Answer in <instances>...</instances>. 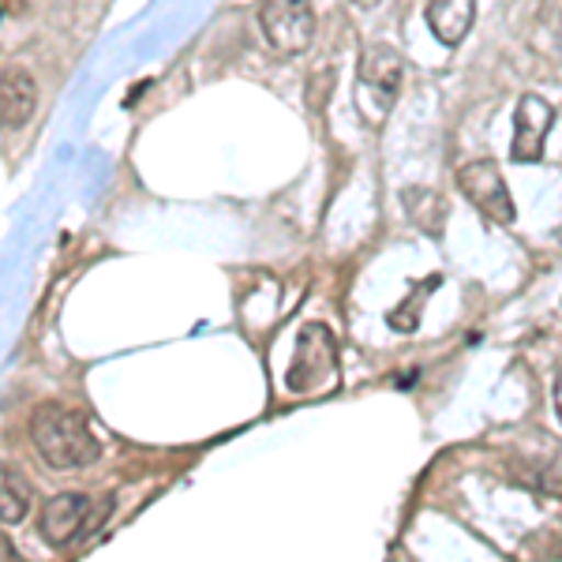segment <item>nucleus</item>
Masks as SVG:
<instances>
[{"instance_id":"obj_6","label":"nucleus","mask_w":562,"mask_h":562,"mask_svg":"<svg viewBox=\"0 0 562 562\" xmlns=\"http://www.w3.org/2000/svg\"><path fill=\"white\" fill-rule=\"evenodd\" d=\"M109 503H94L90 495H53L38 514V532L49 548H65L76 537H83L90 525L98 521V510H105Z\"/></svg>"},{"instance_id":"obj_1","label":"nucleus","mask_w":562,"mask_h":562,"mask_svg":"<svg viewBox=\"0 0 562 562\" xmlns=\"http://www.w3.org/2000/svg\"><path fill=\"white\" fill-rule=\"evenodd\" d=\"M31 439L53 469H83L98 458V439L90 431V420L65 402H45L31 416Z\"/></svg>"},{"instance_id":"obj_4","label":"nucleus","mask_w":562,"mask_h":562,"mask_svg":"<svg viewBox=\"0 0 562 562\" xmlns=\"http://www.w3.org/2000/svg\"><path fill=\"white\" fill-rule=\"evenodd\" d=\"M259 26L270 49L281 57H296L315 38V8L312 0H262Z\"/></svg>"},{"instance_id":"obj_12","label":"nucleus","mask_w":562,"mask_h":562,"mask_svg":"<svg viewBox=\"0 0 562 562\" xmlns=\"http://www.w3.org/2000/svg\"><path fill=\"white\" fill-rule=\"evenodd\" d=\"M435 285H439V278H431L428 285H424V293H431ZM424 293L416 289V293H413L402 307H397V312H390V326H394V330H413V326L420 323V312H413V307H416V304L424 307Z\"/></svg>"},{"instance_id":"obj_8","label":"nucleus","mask_w":562,"mask_h":562,"mask_svg":"<svg viewBox=\"0 0 562 562\" xmlns=\"http://www.w3.org/2000/svg\"><path fill=\"white\" fill-rule=\"evenodd\" d=\"M34 105H38V83L31 71L4 68L0 71V124L4 128H20L31 121Z\"/></svg>"},{"instance_id":"obj_11","label":"nucleus","mask_w":562,"mask_h":562,"mask_svg":"<svg viewBox=\"0 0 562 562\" xmlns=\"http://www.w3.org/2000/svg\"><path fill=\"white\" fill-rule=\"evenodd\" d=\"M26 484L20 473L12 469H0V525H20L26 518Z\"/></svg>"},{"instance_id":"obj_13","label":"nucleus","mask_w":562,"mask_h":562,"mask_svg":"<svg viewBox=\"0 0 562 562\" xmlns=\"http://www.w3.org/2000/svg\"><path fill=\"white\" fill-rule=\"evenodd\" d=\"M555 405H559V416H562V375H559V383H555Z\"/></svg>"},{"instance_id":"obj_3","label":"nucleus","mask_w":562,"mask_h":562,"mask_svg":"<svg viewBox=\"0 0 562 562\" xmlns=\"http://www.w3.org/2000/svg\"><path fill=\"white\" fill-rule=\"evenodd\" d=\"M334 371H338V346H334V334L323 323H307L296 334V352L293 364H289L285 383L293 394H315L326 383H334Z\"/></svg>"},{"instance_id":"obj_7","label":"nucleus","mask_w":562,"mask_h":562,"mask_svg":"<svg viewBox=\"0 0 562 562\" xmlns=\"http://www.w3.org/2000/svg\"><path fill=\"white\" fill-rule=\"evenodd\" d=\"M555 124V105L543 94H521L518 109H514V135H510V158L521 166L543 158L548 147V132Z\"/></svg>"},{"instance_id":"obj_9","label":"nucleus","mask_w":562,"mask_h":562,"mask_svg":"<svg viewBox=\"0 0 562 562\" xmlns=\"http://www.w3.org/2000/svg\"><path fill=\"white\" fill-rule=\"evenodd\" d=\"M473 20H476V0H428L431 34L442 45H450V49L465 42Z\"/></svg>"},{"instance_id":"obj_2","label":"nucleus","mask_w":562,"mask_h":562,"mask_svg":"<svg viewBox=\"0 0 562 562\" xmlns=\"http://www.w3.org/2000/svg\"><path fill=\"white\" fill-rule=\"evenodd\" d=\"M402 79H405V60L397 49H390L383 42H371L360 53L357 109L371 124H383L390 116V109L397 102V90H402Z\"/></svg>"},{"instance_id":"obj_14","label":"nucleus","mask_w":562,"mask_h":562,"mask_svg":"<svg viewBox=\"0 0 562 562\" xmlns=\"http://www.w3.org/2000/svg\"><path fill=\"white\" fill-rule=\"evenodd\" d=\"M555 26H559V38H562V12L555 15Z\"/></svg>"},{"instance_id":"obj_5","label":"nucleus","mask_w":562,"mask_h":562,"mask_svg":"<svg viewBox=\"0 0 562 562\" xmlns=\"http://www.w3.org/2000/svg\"><path fill=\"white\" fill-rule=\"evenodd\" d=\"M458 188H461V195H465L469 203H473L476 211L487 217V222H495V225H514V222H518L514 195H510V188H506V180H503V169H498L492 158H480V161L461 166Z\"/></svg>"},{"instance_id":"obj_10","label":"nucleus","mask_w":562,"mask_h":562,"mask_svg":"<svg viewBox=\"0 0 562 562\" xmlns=\"http://www.w3.org/2000/svg\"><path fill=\"white\" fill-rule=\"evenodd\" d=\"M402 206H405V214L413 217L416 229L431 233V237L442 233V222H447V199L439 192H431V188H405Z\"/></svg>"}]
</instances>
